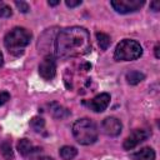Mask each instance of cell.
Segmentation results:
<instances>
[{
    "instance_id": "obj_8",
    "label": "cell",
    "mask_w": 160,
    "mask_h": 160,
    "mask_svg": "<svg viewBox=\"0 0 160 160\" xmlns=\"http://www.w3.org/2000/svg\"><path fill=\"white\" fill-rule=\"evenodd\" d=\"M101 130L108 136H118L122 130V124L119 119L109 116L102 120L101 122Z\"/></svg>"
},
{
    "instance_id": "obj_12",
    "label": "cell",
    "mask_w": 160,
    "mask_h": 160,
    "mask_svg": "<svg viewBox=\"0 0 160 160\" xmlns=\"http://www.w3.org/2000/svg\"><path fill=\"white\" fill-rule=\"evenodd\" d=\"M50 111L55 119H65L70 115V110H68L66 108H64L56 102L50 104Z\"/></svg>"
},
{
    "instance_id": "obj_7",
    "label": "cell",
    "mask_w": 160,
    "mask_h": 160,
    "mask_svg": "<svg viewBox=\"0 0 160 160\" xmlns=\"http://www.w3.org/2000/svg\"><path fill=\"white\" fill-rule=\"evenodd\" d=\"M39 74L45 80H51L56 74V62L52 55H46L39 65Z\"/></svg>"
},
{
    "instance_id": "obj_19",
    "label": "cell",
    "mask_w": 160,
    "mask_h": 160,
    "mask_svg": "<svg viewBox=\"0 0 160 160\" xmlns=\"http://www.w3.org/2000/svg\"><path fill=\"white\" fill-rule=\"evenodd\" d=\"M15 5L18 6V9H19L21 12H28V11L30 10L29 4L25 2V1H15Z\"/></svg>"
},
{
    "instance_id": "obj_22",
    "label": "cell",
    "mask_w": 160,
    "mask_h": 160,
    "mask_svg": "<svg viewBox=\"0 0 160 160\" xmlns=\"http://www.w3.org/2000/svg\"><path fill=\"white\" fill-rule=\"evenodd\" d=\"M150 8H151V10L152 11H159L160 10V1H151L150 2Z\"/></svg>"
},
{
    "instance_id": "obj_18",
    "label": "cell",
    "mask_w": 160,
    "mask_h": 160,
    "mask_svg": "<svg viewBox=\"0 0 160 160\" xmlns=\"http://www.w3.org/2000/svg\"><path fill=\"white\" fill-rule=\"evenodd\" d=\"M11 15H12L11 8L4 1H0V18H10Z\"/></svg>"
},
{
    "instance_id": "obj_23",
    "label": "cell",
    "mask_w": 160,
    "mask_h": 160,
    "mask_svg": "<svg viewBox=\"0 0 160 160\" xmlns=\"http://www.w3.org/2000/svg\"><path fill=\"white\" fill-rule=\"evenodd\" d=\"M34 160H54V159L50 158V156H46V155H41V156H36V158H34Z\"/></svg>"
},
{
    "instance_id": "obj_14",
    "label": "cell",
    "mask_w": 160,
    "mask_h": 160,
    "mask_svg": "<svg viewBox=\"0 0 160 160\" xmlns=\"http://www.w3.org/2000/svg\"><path fill=\"white\" fill-rule=\"evenodd\" d=\"M144 79H145V75L142 72H140V71H136V70L130 71V72L126 74V81L130 85H136V84L141 82Z\"/></svg>"
},
{
    "instance_id": "obj_1",
    "label": "cell",
    "mask_w": 160,
    "mask_h": 160,
    "mask_svg": "<svg viewBox=\"0 0 160 160\" xmlns=\"http://www.w3.org/2000/svg\"><path fill=\"white\" fill-rule=\"evenodd\" d=\"M90 49V35L86 29L80 26L62 29L55 39V54L61 59L85 55Z\"/></svg>"
},
{
    "instance_id": "obj_9",
    "label": "cell",
    "mask_w": 160,
    "mask_h": 160,
    "mask_svg": "<svg viewBox=\"0 0 160 160\" xmlns=\"http://www.w3.org/2000/svg\"><path fill=\"white\" fill-rule=\"evenodd\" d=\"M109 102H110V95L106 92H102V94L96 95L94 99H91L88 102V106L90 108V110L95 112H102L108 108Z\"/></svg>"
},
{
    "instance_id": "obj_24",
    "label": "cell",
    "mask_w": 160,
    "mask_h": 160,
    "mask_svg": "<svg viewBox=\"0 0 160 160\" xmlns=\"http://www.w3.org/2000/svg\"><path fill=\"white\" fill-rule=\"evenodd\" d=\"M154 50H155V58L159 59V58H160V55H159V44H156V46H155Z\"/></svg>"
},
{
    "instance_id": "obj_17",
    "label": "cell",
    "mask_w": 160,
    "mask_h": 160,
    "mask_svg": "<svg viewBox=\"0 0 160 160\" xmlns=\"http://www.w3.org/2000/svg\"><path fill=\"white\" fill-rule=\"evenodd\" d=\"M0 151H1L2 156H4L5 159H8V160H10V159L14 158V152H12L11 145H10V142H8V141H4V142L0 144Z\"/></svg>"
},
{
    "instance_id": "obj_6",
    "label": "cell",
    "mask_w": 160,
    "mask_h": 160,
    "mask_svg": "<svg viewBox=\"0 0 160 160\" xmlns=\"http://www.w3.org/2000/svg\"><path fill=\"white\" fill-rule=\"evenodd\" d=\"M150 136V131L145 130V129H136L134 130L125 140L122 144V148L125 150H132L135 146H138L140 142L145 141Z\"/></svg>"
},
{
    "instance_id": "obj_26",
    "label": "cell",
    "mask_w": 160,
    "mask_h": 160,
    "mask_svg": "<svg viewBox=\"0 0 160 160\" xmlns=\"http://www.w3.org/2000/svg\"><path fill=\"white\" fill-rule=\"evenodd\" d=\"M2 62H4V56H2V54H1V51H0V68L2 66Z\"/></svg>"
},
{
    "instance_id": "obj_4",
    "label": "cell",
    "mask_w": 160,
    "mask_h": 160,
    "mask_svg": "<svg viewBox=\"0 0 160 160\" xmlns=\"http://www.w3.org/2000/svg\"><path fill=\"white\" fill-rule=\"evenodd\" d=\"M142 55V48L136 40L124 39L121 40L114 51V59L118 61H131L136 60Z\"/></svg>"
},
{
    "instance_id": "obj_25",
    "label": "cell",
    "mask_w": 160,
    "mask_h": 160,
    "mask_svg": "<svg viewBox=\"0 0 160 160\" xmlns=\"http://www.w3.org/2000/svg\"><path fill=\"white\" fill-rule=\"evenodd\" d=\"M50 6H55V5H58V4H60V1H49L48 2Z\"/></svg>"
},
{
    "instance_id": "obj_3",
    "label": "cell",
    "mask_w": 160,
    "mask_h": 160,
    "mask_svg": "<svg viewBox=\"0 0 160 160\" xmlns=\"http://www.w3.org/2000/svg\"><path fill=\"white\" fill-rule=\"evenodd\" d=\"M75 140L81 145H91L98 140V128L95 122L88 118L78 119L71 128Z\"/></svg>"
},
{
    "instance_id": "obj_16",
    "label": "cell",
    "mask_w": 160,
    "mask_h": 160,
    "mask_svg": "<svg viewBox=\"0 0 160 160\" xmlns=\"http://www.w3.org/2000/svg\"><path fill=\"white\" fill-rule=\"evenodd\" d=\"M30 126H31L36 132H40V131H42L44 128H45V120H44L42 118H40V116H35V118L31 119Z\"/></svg>"
},
{
    "instance_id": "obj_5",
    "label": "cell",
    "mask_w": 160,
    "mask_h": 160,
    "mask_svg": "<svg viewBox=\"0 0 160 160\" xmlns=\"http://www.w3.org/2000/svg\"><path fill=\"white\" fill-rule=\"evenodd\" d=\"M112 9L119 14H129L140 10L145 4L144 0H112L110 1Z\"/></svg>"
},
{
    "instance_id": "obj_2",
    "label": "cell",
    "mask_w": 160,
    "mask_h": 160,
    "mask_svg": "<svg viewBox=\"0 0 160 160\" xmlns=\"http://www.w3.org/2000/svg\"><path fill=\"white\" fill-rule=\"evenodd\" d=\"M31 32L25 28H14L4 38V45L11 55L20 56L24 54L25 48L31 41Z\"/></svg>"
},
{
    "instance_id": "obj_20",
    "label": "cell",
    "mask_w": 160,
    "mask_h": 160,
    "mask_svg": "<svg viewBox=\"0 0 160 160\" xmlns=\"http://www.w3.org/2000/svg\"><path fill=\"white\" fill-rule=\"evenodd\" d=\"M8 100H10V94L8 91H1L0 92V106L4 105Z\"/></svg>"
},
{
    "instance_id": "obj_21",
    "label": "cell",
    "mask_w": 160,
    "mask_h": 160,
    "mask_svg": "<svg viewBox=\"0 0 160 160\" xmlns=\"http://www.w3.org/2000/svg\"><path fill=\"white\" fill-rule=\"evenodd\" d=\"M65 4L68 8H75V6L81 5V0H66Z\"/></svg>"
},
{
    "instance_id": "obj_13",
    "label": "cell",
    "mask_w": 160,
    "mask_h": 160,
    "mask_svg": "<svg viewBox=\"0 0 160 160\" xmlns=\"http://www.w3.org/2000/svg\"><path fill=\"white\" fill-rule=\"evenodd\" d=\"M59 154H60V156H61L62 160H72L78 155V150L74 146L65 145V146H62L59 150Z\"/></svg>"
},
{
    "instance_id": "obj_10",
    "label": "cell",
    "mask_w": 160,
    "mask_h": 160,
    "mask_svg": "<svg viewBox=\"0 0 160 160\" xmlns=\"http://www.w3.org/2000/svg\"><path fill=\"white\" fill-rule=\"evenodd\" d=\"M39 150L40 149L34 146V144L30 140H28V139H21L18 142V151L22 156H29V155H31L34 152H38Z\"/></svg>"
},
{
    "instance_id": "obj_11",
    "label": "cell",
    "mask_w": 160,
    "mask_h": 160,
    "mask_svg": "<svg viewBox=\"0 0 160 160\" xmlns=\"http://www.w3.org/2000/svg\"><path fill=\"white\" fill-rule=\"evenodd\" d=\"M134 160H155V151L151 148H142L131 155Z\"/></svg>"
},
{
    "instance_id": "obj_15",
    "label": "cell",
    "mask_w": 160,
    "mask_h": 160,
    "mask_svg": "<svg viewBox=\"0 0 160 160\" xmlns=\"http://www.w3.org/2000/svg\"><path fill=\"white\" fill-rule=\"evenodd\" d=\"M96 39H98V42H99V46L101 50H106L111 44L110 36L105 32H96Z\"/></svg>"
}]
</instances>
